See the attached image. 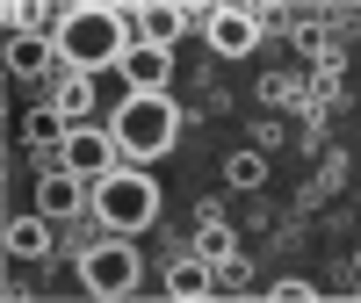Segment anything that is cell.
Wrapping results in <instances>:
<instances>
[{
  "instance_id": "1",
  "label": "cell",
  "mask_w": 361,
  "mask_h": 303,
  "mask_svg": "<svg viewBox=\"0 0 361 303\" xmlns=\"http://www.w3.org/2000/svg\"><path fill=\"white\" fill-rule=\"evenodd\" d=\"M145 44L137 37V8H102V0H80L66 8V29H58V58L73 73H102V66H123V51Z\"/></svg>"
},
{
  "instance_id": "2",
  "label": "cell",
  "mask_w": 361,
  "mask_h": 303,
  "mask_svg": "<svg viewBox=\"0 0 361 303\" xmlns=\"http://www.w3.org/2000/svg\"><path fill=\"white\" fill-rule=\"evenodd\" d=\"M180 123H188V109L173 94H123L116 116H109V137L123 152V166H152L180 144Z\"/></svg>"
},
{
  "instance_id": "3",
  "label": "cell",
  "mask_w": 361,
  "mask_h": 303,
  "mask_svg": "<svg viewBox=\"0 0 361 303\" xmlns=\"http://www.w3.org/2000/svg\"><path fill=\"white\" fill-rule=\"evenodd\" d=\"M94 217H102L109 231H123V238L152 231V224H159V180L145 173V166L102 173V180H94Z\"/></svg>"
},
{
  "instance_id": "4",
  "label": "cell",
  "mask_w": 361,
  "mask_h": 303,
  "mask_svg": "<svg viewBox=\"0 0 361 303\" xmlns=\"http://www.w3.org/2000/svg\"><path fill=\"white\" fill-rule=\"evenodd\" d=\"M73 267H80V289L102 296V303H123V296H137V282H145V253L130 246L123 231H109L102 246H87Z\"/></svg>"
},
{
  "instance_id": "5",
  "label": "cell",
  "mask_w": 361,
  "mask_h": 303,
  "mask_svg": "<svg viewBox=\"0 0 361 303\" xmlns=\"http://www.w3.org/2000/svg\"><path fill=\"white\" fill-rule=\"evenodd\" d=\"M58 166H66V173H80V180H102V173H116V166H123V152H116L109 123H80L66 144H58Z\"/></svg>"
},
{
  "instance_id": "6",
  "label": "cell",
  "mask_w": 361,
  "mask_h": 303,
  "mask_svg": "<svg viewBox=\"0 0 361 303\" xmlns=\"http://www.w3.org/2000/svg\"><path fill=\"white\" fill-rule=\"evenodd\" d=\"M202 37H209L217 58H246V51H260L267 22H260V8H209L202 15Z\"/></svg>"
},
{
  "instance_id": "7",
  "label": "cell",
  "mask_w": 361,
  "mask_h": 303,
  "mask_svg": "<svg viewBox=\"0 0 361 303\" xmlns=\"http://www.w3.org/2000/svg\"><path fill=\"white\" fill-rule=\"evenodd\" d=\"M37 209L51 224H73L80 209H94V180H80V173H66V166H51L44 180H37Z\"/></svg>"
},
{
  "instance_id": "8",
  "label": "cell",
  "mask_w": 361,
  "mask_h": 303,
  "mask_svg": "<svg viewBox=\"0 0 361 303\" xmlns=\"http://www.w3.org/2000/svg\"><path fill=\"white\" fill-rule=\"evenodd\" d=\"M347 173H354V152H347V144H325L318 166H311V180L296 188V209H325V202L347 188Z\"/></svg>"
},
{
  "instance_id": "9",
  "label": "cell",
  "mask_w": 361,
  "mask_h": 303,
  "mask_svg": "<svg viewBox=\"0 0 361 303\" xmlns=\"http://www.w3.org/2000/svg\"><path fill=\"white\" fill-rule=\"evenodd\" d=\"M116 73H123L130 94H166V80H173V51H159V44H130Z\"/></svg>"
},
{
  "instance_id": "10",
  "label": "cell",
  "mask_w": 361,
  "mask_h": 303,
  "mask_svg": "<svg viewBox=\"0 0 361 303\" xmlns=\"http://www.w3.org/2000/svg\"><path fill=\"white\" fill-rule=\"evenodd\" d=\"M260 116H304L311 109V80L296 73V66H275V73H260Z\"/></svg>"
},
{
  "instance_id": "11",
  "label": "cell",
  "mask_w": 361,
  "mask_h": 303,
  "mask_svg": "<svg viewBox=\"0 0 361 303\" xmlns=\"http://www.w3.org/2000/svg\"><path fill=\"white\" fill-rule=\"evenodd\" d=\"M209 8H180V0H145V8H137V37L145 44H159V51H173V37H180V29H188V22H202Z\"/></svg>"
},
{
  "instance_id": "12",
  "label": "cell",
  "mask_w": 361,
  "mask_h": 303,
  "mask_svg": "<svg viewBox=\"0 0 361 303\" xmlns=\"http://www.w3.org/2000/svg\"><path fill=\"white\" fill-rule=\"evenodd\" d=\"M66 137H73V116H66V109L37 101V109L22 116V144H29V152H44V173L58 166V144H66Z\"/></svg>"
},
{
  "instance_id": "13",
  "label": "cell",
  "mask_w": 361,
  "mask_h": 303,
  "mask_svg": "<svg viewBox=\"0 0 361 303\" xmlns=\"http://www.w3.org/2000/svg\"><path fill=\"white\" fill-rule=\"evenodd\" d=\"M51 109H66V116H73V130H80V123H94V73L58 66V73H51Z\"/></svg>"
},
{
  "instance_id": "14",
  "label": "cell",
  "mask_w": 361,
  "mask_h": 303,
  "mask_svg": "<svg viewBox=\"0 0 361 303\" xmlns=\"http://www.w3.org/2000/svg\"><path fill=\"white\" fill-rule=\"evenodd\" d=\"M166 296H180V303H188V296H217V267H209L195 246L173 253V260H166Z\"/></svg>"
},
{
  "instance_id": "15",
  "label": "cell",
  "mask_w": 361,
  "mask_h": 303,
  "mask_svg": "<svg viewBox=\"0 0 361 303\" xmlns=\"http://www.w3.org/2000/svg\"><path fill=\"white\" fill-rule=\"evenodd\" d=\"M58 66H66V58H58V37H8V73L15 80H44Z\"/></svg>"
},
{
  "instance_id": "16",
  "label": "cell",
  "mask_w": 361,
  "mask_h": 303,
  "mask_svg": "<svg viewBox=\"0 0 361 303\" xmlns=\"http://www.w3.org/2000/svg\"><path fill=\"white\" fill-rule=\"evenodd\" d=\"M8 260H51V217L44 209L8 217Z\"/></svg>"
},
{
  "instance_id": "17",
  "label": "cell",
  "mask_w": 361,
  "mask_h": 303,
  "mask_svg": "<svg viewBox=\"0 0 361 303\" xmlns=\"http://www.w3.org/2000/svg\"><path fill=\"white\" fill-rule=\"evenodd\" d=\"M188 246L209 260V267H224V260H238L246 246H238V231H231V217H195V238Z\"/></svg>"
},
{
  "instance_id": "18",
  "label": "cell",
  "mask_w": 361,
  "mask_h": 303,
  "mask_svg": "<svg viewBox=\"0 0 361 303\" xmlns=\"http://www.w3.org/2000/svg\"><path fill=\"white\" fill-rule=\"evenodd\" d=\"M224 188L260 195V188H267V152H231V159H224Z\"/></svg>"
},
{
  "instance_id": "19",
  "label": "cell",
  "mask_w": 361,
  "mask_h": 303,
  "mask_svg": "<svg viewBox=\"0 0 361 303\" xmlns=\"http://www.w3.org/2000/svg\"><path fill=\"white\" fill-rule=\"evenodd\" d=\"M304 80H311V101H325V109L347 101V66H311Z\"/></svg>"
},
{
  "instance_id": "20",
  "label": "cell",
  "mask_w": 361,
  "mask_h": 303,
  "mask_svg": "<svg viewBox=\"0 0 361 303\" xmlns=\"http://www.w3.org/2000/svg\"><path fill=\"white\" fill-rule=\"evenodd\" d=\"M238 289H253V260H246V253L217 267V296H238Z\"/></svg>"
},
{
  "instance_id": "21",
  "label": "cell",
  "mask_w": 361,
  "mask_h": 303,
  "mask_svg": "<svg viewBox=\"0 0 361 303\" xmlns=\"http://www.w3.org/2000/svg\"><path fill=\"white\" fill-rule=\"evenodd\" d=\"M260 296H275V303H311L318 289H311L304 275H282V282H260Z\"/></svg>"
},
{
  "instance_id": "22",
  "label": "cell",
  "mask_w": 361,
  "mask_h": 303,
  "mask_svg": "<svg viewBox=\"0 0 361 303\" xmlns=\"http://www.w3.org/2000/svg\"><path fill=\"white\" fill-rule=\"evenodd\" d=\"M253 144H260V152L289 144V123H282V116H260V123H253Z\"/></svg>"
},
{
  "instance_id": "23",
  "label": "cell",
  "mask_w": 361,
  "mask_h": 303,
  "mask_svg": "<svg viewBox=\"0 0 361 303\" xmlns=\"http://www.w3.org/2000/svg\"><path fill=\"white\" fill-rule=\"evenodd\" d=\"M340 289H361V253L347 260V275H340Z\"/></svg>"
}]
</instances>
